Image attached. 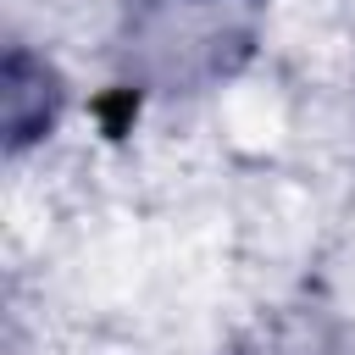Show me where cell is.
<instances>
[{"label":"cell","instance_id":"cell-1","mask_svg":"<svg viewBox=\"0 0 355 355\" xmlns=\"http://www.w3.org/2000/svg\"><path fill=\"white\" fill-rule=\"evenodd\" d=\"M0 100H6V144L22 150L39 133H50V122L61 111V83H55V72L39 55H28L17 44L6 55V89H0Z\"/></svg>","mask_w":355,"mask_h":355}]
</instances>
